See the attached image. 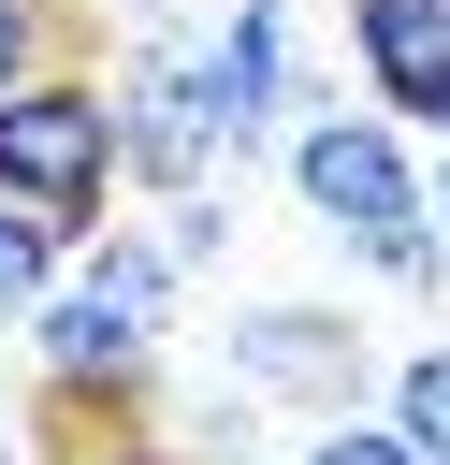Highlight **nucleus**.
Instances as JSON below:
<instances>
[{
	"label": "nucleus",
	"mask_w": 450,
	"mask_h": 465,
	"mask_svg": "<svg viewBox=\"0 0 450 465\" xmlns=\"http://www.w3.org/2000/svg\"><path fill=\"white\" fill-rule=\"evenodd\" d=\"M290 203H305L363 276H392V291H435V276H450L435 218H421L406 131H392V116H348V87H319V102L290 116Z\"/></svg>",
	"instance_id": "obj_1"
},
{
	"label": "nucleus",
	"mask_w": 450,
	"mask_h": 465,
	"mask_svg": "<svg viewBox=\"0 0 450 465\" xmlns=\"http://www.w3.org/2000/svg\"><path fill=\"white\" fill-rule=\"evenodd\" d=\"M0 203H29V218H58V232H102V203H116V116H102V73L44 58V73L0 87Z\"/></svg>",
	"instance_id": "obj_2"
},
{
	"label": "nucleus",
	"mask_w": 450,
	"mask_h": 465,
	"mask_svg": "<svg viewBox=\"0 0 450 465\" xmlns=\"http://www.w3.org/2000/svg\"><path fill=\"white\" fill-rule=\"evenodd\" d=\"M102 116H116V174L131 189H203L218 160H232V102H218V58L203 44H174V29H145L116 73H102Z\"/></svg>",
	"instance_id": "obj_3"
},
{
	"label": "nucleus",
	"mask_w": 450,
	"mask_h": 465,
	"mask_svg": "<svg viewBox=\"0 0 450 465\" xmlns=\"http://www.w3.org/2000/svg\"><path fill=\"white\" fill-rule=\"evenodd\" d=\"M29 363H44V407H73V421H116L131 392H160V334L87 276H58L29 305Z\"/></svg>",
	"instance_id": "obj_4"
},
{
	"label": "nucleus",
	"mask_w": 450,
	"mask_h": 465,
	"mask_svg": "<svg viewBox=\"0 0 450 465\" xmlns=\"http://www.w3.org/2000/svg\"><path fill=\"white\" fill-rule=\"evenodd\" d=\"M232 392L247 407H363V334H348V305H232Z\"/></svg>",
	"instance_id": "obj_5"
},
{
	"label": "nucleus",
	"mask_w": 450,
	"mask_h": 465,
	"mask_svg": "<svg viewBox=\"0 0 450 465\" xmlns=\"http://www.w3.org/2000/svg\"><path fill=\"white\" fill-rule=\"evenodd\" d=\"M348 58H363V102L392 131L450 145V0H348Z\"/></svg>",
	"instance_id": "obj_6"
},
{
	"label": "nucleus",
	"mask_w": 450,
	"mask_h": 465,
	"mask_svg": "<svg viewBox=\"0 0 450 465\" xmlns=\"http://www.w3.org/2000/svg\"><path fill=\"white\" fill-rule=\"evenodd\" d=\"M203 58H218V102H232V160L319 102V87H305V29H290V0H232Z\"/></svg>",
	"instance_id": "obj_7"
},
{
	"label": "nucleus",
	"mask_w": 450,
	"mask_h": 465,
	"mask_svg": "<svg viewBox=\"0 0 450 465\" xmlns=\"http://www.w3.org/2000/svg\"><path fill=\"white\" fill-rule=\"evenodd\" d=\"M377 421H392L421 465H450V334H435V349H392V407H377Z\"/></svg>",
	"instance_id": "obj_8"
},
{
	"label": "nucleus",
	"mask_w": 450,
	"mask_h": 465,
	"mask_svg": "<svg viewBox=\"0 0 450 465\" xmlns=\"http://www.w3.org/2000/svg\"><path fill=\"white\" fill-rule=\"evenodd\" d=\"M73 276H87V291H116V305H131L145 334L174 320V262H160L145 232H87V262H73Z\"/></svg>",
	"instance_id": "obj_9"
},
{
	"label": "nucleus",
	"mask_w": 450,
	"mask_h": 465,
	"mask_svg": "<svg viewBox=\"0 0 450 465\" xmlns=\"http://www.w3.org/2000/svg\"><path fill=\"white\" fill-rule=\"evenodd\" d=\"M58 262H73V232L29 218V203H0V320H29V305L58 291Z\"/></svg>",
	"instance_id": "obj_10"
},
{
	"label": "nucleus",
	"mask_w": 450,
	"mask_h": 465,
	"mask_svg": "<svg viewBox=\"0 0 450 465\" xmlns=\"http://www.w3.org/2000/svg\"><path fill=\"white\" fill-rule=\"evenodd\" d=\"M290 465H421V450H406V436H392V421H363V407H319V421H305V450H290Z\"/></svg>",
	"instance_id": "obj_11"
},
{
	"label": "nucleus",
	"mask_w": 450,
	"mask_h": 465,
	"mask_svg": "<svg viewBox=\"0 0 450 465\" xmlns=\"http://www.w3.org/2000/svg\"><path fill=\"white\" fill-rule=\"evenodd\" d=\"M58 465H203L189 436H131V421H73L58 407Z\"/></svg>",
	"instance_id": "obj_12"
},
{
	"label": "nucleus",
	"mask_w": 450,
	"mask_h": 465,
	"mask_svg": "<svg viewBox=\"0 0 450 465\" xmlns=\"http://www.w3.org/2000/svg\"><path fill=\"white\" fill-rule=\"evenodd\" d=\"M145 247H160V262H174V276H189V262H218V247H232V218H218V189H174V203H160V232H145Z\"/></svg>",
	"instance_id": "obj_13"
},
{
	"label": "nucleus",
	"mask_w": 450,
	"mask_h": 465,
	"mask_svg": "<svg viewBox=\"0 0 450 465\" xmlns=\"http://www.w3.org/2000/svg\"><path fill=\"white\" fill-rule=\"evenodd\" d=\"M58 58V0H0V87Z\"/></svg>",
	"instance_id": "obj_14"
},
{
	"label": "nucleus",
	"mask_w": 450,
	"mask_h": 465,
	"mask_svg": "<svg viewBox=\"0 0 450 465\" xmlns=\"http://www.w3.org/2000/svg\"><path fill=\"white\" fill-rule=\"evenodd\" d=\"M421 218H435V247H450V145H435V174H421Z\"/></svg>",
	"instance_id": "obj_15"
},
{
	"label": "nucleus",
	"mask_w": 450,
	"mask_h": 465,
	"mask_svg": "<svg viewBox=\"0 0 450 465\" xmlns=\"http://www.w3.org/2000/svg\"><path fill=\"white\" fill-rule=\"evenodd\" d=\"M116 15H131V29H174V15H189V0H116Z\"/></svg>",
	"instance_id": "obj_16"
},
{
	"label": "nucleus",
	"mask_w": 450,
	"mask_h": 465,
	"mask_svg": "<svg viewBox=\"0 0 450 465\" xmlns=\"http://www.w3.org/2000/svg\"><path fill=\"white\" fill-rule=\"evenodd\" d=\"M0 465H15V436H0Z\"/></svg>",
	"instance_id": "obj_17"
}]
</instances>
